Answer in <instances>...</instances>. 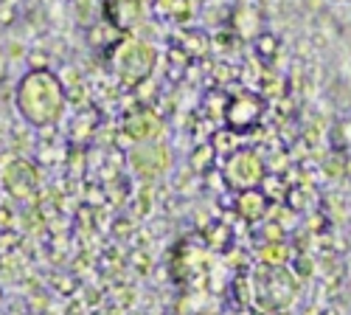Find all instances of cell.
<instances>
[{
	"instance_id": "1",
	"label": "cell",
	"mask_w": 351,
	"mask_h": 315,
	"mask_svg": "<svg viewBox=\"0 0 351 315\" xmlns=\"http://www.w3.org/2000/svg\"><path fill=\"white\" fill-rule=\"evenodd\" d=\"M14 107L25 124L37 130L53 127L68 107V91L51 68H32L20 76L14 91Z\"/></svg>"
},
{
	"instance_id": "2",
	"label": "cell",
	"mask_w": 351,
	"mask_h": 315,
	"mask_svg": "<svg viewBox=\"0 0 351 315\" xmlns=\"http://www.w3.org/2000/svg\"><path fill=\"white\" fill-rule=\"evenodd\" d=\"M158 62V51L149 43H121L115 45V71L124 84H141L152 73Z\"/></svg>"
},
{
	"instance_id": "3",
	"label": "cell",
	"mask_w": 351,
	"mask_h": 315,
	"mask_svg": "<svg viewBox=\"0 0 351 315\" xmlns=\"http://www.w3.org/2000/svg\"><path fill=\"white\" fill-rule=\"evenodd\" d=\"M267 175V166L261 161L258 152L253 150H237L230 152L228 161H225V180L230 189L237 191H250V189H258L261 180Z\"/></svg>"
},
{
	"instance_id": "4",
	"label": "cell",
	"mask_w": 351,
	"mask_h": 315,
	"mask_svg": "<svg viewBox=\"0 0 351 315\" xmlns=\"http://www.w3.org/2000/svg\"><path fill=\"white\" fill-rule=\"evenodd\" d=\"M261 113H265V102H261V96H256V93H237L233 99H228V104H225V121H228L230 132L245 135L261 119Z\"/></svg>"
},
{
	"instance_id": "5",
	"label": "cell",
	"mask_w": 351,
	"mask_h": 315,
	"mask_svg": "<svg viewBox=\"0 0 351 315\" xmlns=\"http://www.w3.org/2000/svg\"><path fill=\"white\" fill-rule=\"evenodd\" d=\"M124 130H127V135L141 141V144H155V141L160 138V119L152 110H141V113H135V116L127 119Z\"/></svg>"
},
{
	"instance_id": "6",
	"label": "cell",
	"mask_w": 351,
	"mask_h": 315,
	"mask_svg": "<svg viewBox=\"0 0 351 315\" xmlns=\"http://www.w3.org/2000/svg\"><path fill=\"white\" fill-rule=\"evenodd\" d=\"M239 203H237V211L242 214V220H247V222H256V220H261L267 214V197L261 194L258 189H250V191H239Z\"/></svg>"
},
{
	"instance_id": "7",
	"label": "cell",
	"mask_w": 351,
	"mask_h": 315,
	"mask_svg": "<svg viewBox=\"0 0 351 315\" xmlns=\"http://www.w3.org/2000/svg\"><path fill=\"white\" fill-rule=\"evenodd\" d=\"M253 51H256L265 62H273V60H276V54H278V37L270 34V32L256 34V40H253Z\"/></svg>"
},
{
	"instance_id": "8",
	"label": "cell",
	"mask_w": 351,
	"mask_h": 315,
	"mask_svg": "<svg viewBox=\"0 0 351 315\" xmlns=\"http://www.w3.org/2000/svg\"><path fill=\"white\" fill-rule=\"evenodd\" d=\"M206 155H217V150H214V147H208V144H206V147H199V150L194 152L191 166H194V169H199V172H206V169L211 166V161H206Z\"/></svg>"
}]
</instances>
